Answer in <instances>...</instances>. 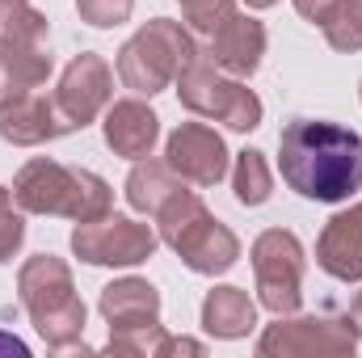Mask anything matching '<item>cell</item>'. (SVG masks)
<instances>
[{"label": "cell", "instance_id": "obj_1", "mask_svg": "<svg viewBox=\"0 0 362 358\" xmlns=\"http://www.w3.org/2000/svg\"><path fill=\"white\" fill-rule=\"evenodd\" d=\"M282 181L316 202H346L362 185V135L337 122L295 118L278 135Z\"/></svg>", "mask_w": 362, "mask_h": 358}, {"label": "cell", "instance_id": "obj_2", "mask_svg": "<svg viewBox=\"0 0 362 358\" xmlns=\"http://www.w3.org/2000/svg\"><path fill=\"white\" fill-rule=\"evenodd\" d=\"M13 202L21 211H34V215H68L76 224H89L110 215L114 207V194L110 185L89 173V169H68L59 161H30L17 181H13Z\"/></svg>", "mask_w": 362, "mask_h": 358}, {"label": "cell", "instance_id": "obj_3", "mask_svg": "<svg viewBox=\"0 0 362 358\" xmlns=\"http://www.w3.org/2000/svg\"><path fill=\"white\" fill-rule=\"evenodd\" d=\"M156 224H160V241L194 274H223V270L236 266V258H240L236 232L223 228L206 211V202L194 190H185V185L156 211Z\"/></svg>", "mask_w": 362, "mask_h": 358}, {"label": "cell", "instance_id": "obj_4", "mask_svg": "<svg viewBox=\"0 0 362 358\" xmlns=\"http://www.w3.org/2000/svg\"><path fill=\"white\" fill-rule=\"evenodd\" d=\"M21 304L34 321V329L47 337L51 350H76L85 333V304L72 287V270L51 253H38L21 266L17 278Z\"/></svg>", "mask_w": 362, "mask_h": 358}, {"label": "cell", "instance_id": "obj_5", "mask_svg": "<svg viewBox=\"0 0 362 358\" xmlns=\"http://www.w3.org/2000/svg\"><path fill=\"white\" fill-rule=\"evenodd\" d=\"M198 51L202 47L194 42L189 30H181L169 17H156L118 51V81L139 97H152V93L169 89Z\"/></svg>", "mask_w": 362, "mask_h": 358}, {"label": "cell", "instance_id": "obj_6", "mask_svg": "<svg viewBox=\"0 0 362 358\" xmlns=\"http://www.w3.org/2000/svg\"><path fill=\"white\" fill-rule=\"evenodd\" d=\"M173 85H177L181 105L194 110L198 118H215L232 131H253L262 122V97L253 89H245L236 76H223L202 51L181 68V76Z\"/></svg>", "mask_w": 362, "mask_h": 358}, {"label": "cell", "instance_id": "obj_7", "mask_svg": "<svg viewBox=\"0 0 362 358\" xmlns=\"http://www.w3.org/2000/svg\"><path fill=\"white\" fill-rule=\"evenodd\" d=\"M101 316L110 321V350L118 354H160V295L144 278H118L101 291Z\"/></svg>", "mask_w": 362, "mask_h": 358}, {"label": "cell", "instance_id": "obj_8", "mask_svg": "<svg viewBox=\"0 0 362 358\" xmlns=\"http://www.w3.org/2000/svg\"><path fill=\"white\" fill-rule=\"evenodd\" d=\"M257 295L274 316H291L303 299V249L286 228H270L253 245Z\"/></svg>", "mask_w": 362, "mask_h": 358}, {"label": "cell", "instance_id": "obj_9", "mask_svg": "<svg viewBox=\"0 0 362 358\" xmlns=\"http://www.w3.org/2000/svg\"><path fill=\"white\" fill-rule=\"evenodd\" d=\"M156 245H160V236L148 224H135L114 211L101 219H89V224H76V232H72V249L89 266H139L156 253Z\"/></svg>", "mask_w": 362, "mask_h": 358}, {"label": "cell", "instance_id": "obj_10", "mask_svg": "<svg viewBox=\"0 0 362 358\" xmlns=\"http://www.w3.org/2000/svg\"><path fill=\"white\" fill-rule=\"evenodd\" d=\"M110 93H114V72H110V64H105L101 55H93V51L76 55V59L68 64L59 89H55V110H59L64 127H68V131L89 127L93 118L110 105Z\"/></svg>", "mask_w": 362, "mask_h": 358}, {"label": "cell", "instance_id": "obj_11", "mask_svg": "<svg viewBox=\"0 0 362 358\" xmlns=\"http://www.w3.org/2000/svg\"><path fill=\"white\" fill-rule=\"evenodd\" d=\"M358 329L350 321H329V316H303V321H282L270 325L257 342V354H354Z\"/></svg>", "mask_w": 362, "mask_h": 358}, {"label": "cell", "instance_id": "obj_12", "mask_svg": "<svg viewBox=\"0 0 362 358\" xmlns=\"http://www.w3.org/2000/svg\"><path fill=\"white\" fill-rule=\"evenodd\" d=\"M165 161L181 181H194V185H215L228 173V148H223L219 131L206 122H181L169 135Z\"/></svg>", "mask_w": 362, "mask_h": 358}, {"label": "cell", "instance_id": "obj_13", "mask_svg": "<svg viewBox=\"0 0 362 358\" xmlns=\"http://www.w3.org/2000/svg\"><path fill=\"white\" fill-rule=\"evenodd\" d=\"M219 72L228 76H253L262 55H266V25L245 17V13H228L211 34H206V51H202Z\"/></svg>", "mask_w": 362, "mask_h": 358}, {"label": "cell", "instance_id": "obj_14", "mask_svg": "<svg viewBox=\"0 0 362 358\" xmlns=\"http://www.w3.org/2000/svg\"><path fill=\"white\" fill-rule=\"evenodd\" d=\"M316 262L325 274L341 278V282H362V202L350 211H337L316 245Z\"/></svg>", "mask_w": 362, "mask_h": 358}, {"label": "cell", "instance_id": "obj_15", "mask_svg": "<svg viewBox=\"0 0 362 358\" xmlns=\"http://www.w3.org/2000/svg\"><path fill=\"white\" fill-rule=\"evenodd\" d=\"M0 135L8 144H21V148H34V144H47V139H59L68 135L59 110H55V97L47 93H25L8 105H0Z\"/></svg>", "mask_w": 362, "mask_h": 358}, {"label": "cell", "instance_id": "obj_16", "mask_svg": "<svg viewBox=\"0 0 362 358\" xmlns=\"http://www.w3.org/2000/svg\"><path fill=\"white\" fill-rule=\"evenodd\" d=\"M156 135H160V118H156L144 101L127 97V101H114V105L105 110V144H110L118 156H127V161L152 156Z\"/></svg>", "mask_w": 362, "mask_h": 358}, {"label": "cell", "instance_id": "obj_17", "mask_svg": "<svg viewBox=\"0 0 362 358\" xmlns=\"http://www.w3.org/2000/svg\"><path fill=\"white\" fill-rule=\"evenodd\" d=\"M51 76L47 42H0V105L42 89Z\"/></svg>", "mask_w": 362, "mask_h": 358}, {"label": "cell", "instance_id": "obj_18", "mask_svg": "<svg viewBox=\"0 0 362 358\" xmlns=\"http://www.w3.org/2000/svg\"><path fill=\"white\" fill-rule=\"evenodd\" d=\"M257 325V308L249 299V291L240 287H215L202 304V329L215 333V337H245L249 329Z\"/></svg>", "mask_w": 362, "mask_h": 358}, {"label": "cell", "instance_id": "obj_19", "mask_svg": "<svg viewBox=\"0 0 362 358\" xmlns=\"http://www.w3.org/2000/svg\"><path fill=\"white\" fill-rule=\"evenodd\" d=\"M181 190L177 173L169 169V161H139L135 169H131V178H127V202L135 207V211H144V215H156L173 194Z\"/></svg>", "mask_w": 362, "mask_h": 358}, {"label": "cell", "instance_id": "obj_20", "mask_svg": "<svg viewBox=\"0 0 362 358\" xmlns=\"http://www.w3.org/2000/svg\"><path fill=\"white\" fill-rule=\"evenodd\" d=\"M0 42H47V17L30 0H0Z\"/></svg>", "mask_w": 362, "mask_h": 358}, {"label": "cell", "instance_id": "obj_21", "mask_svg": "<svg viewBox=\"0 0 362 358\" xmlns=\"http://www.w3.org/2000/svg\"><path fill=\"white\" fill-rule=\"evenodd\" d=\"M232 185H236V198L245 202V207H262L266 198H270L274 190V178H270V165H266V156L262 152H240L236 156V173H232Z\"/></svg>", "mask_w": 362, "mask_h": 358}, {"label": "cell", "instance_id": "obj_22", "mask_svg": "<svg viewBox=\"0 0 362 358\" xmlns=\"http://www.w3.org/2000/svg\"><path fill=\"white\" fill-rule=\"evenodd\" d=\"M320 30H325L329 47H337V51H358L362 47V0H346Z\"/></svg>", "mask_w": 362, "mask_h": 358}, {"label": "cell", "instance_id": "obj_23", "mask_svg": "<svg viewBox=\"0 0 362 358\" xmlns=\"http://www.w3.org/2000/svg\"><path fill=\"white\" fill-rule=\"evenodd\" d=\"M25 241V219L13 211V190L0 185V262H8Z\"/></svg>", "mask_w": 362, "mask_h": 358}, {"label": "cell", "instance_id": "obj_24", "mask_svg": "<svg viewBox=\"0 0 362 358\" xmlns=\"http://www.w3.org/2000/svg\"><path fill=\"white\" fill-rule=\"evenodd\" d=\"M76 8H81V17H85L89 25L110 30V25H122V21L131 17L135 0H76Z\"/></svg>", "mask_w": 362, "mask_h": 358}, {"label": "cell", "instance_id": "obj_25", "mask_svg": "<svg viewBox=\"0 0 362 358\" xmlns=\"http://www.w3.org/2000/svg\"><path fill=\"white\" fill-rule=\"evenodd\" d=\"M181 8H185V21H189L198 34H211L228 13H236L232 0H181Z\"/></svg>", "mask_w": 362, "mask_h": 358}, {"label": "cell", "instance_id": "obj_26", "mask_svg": "<svg viewBox=\"0 0 362 358\" xmlns=\"http://www.w3.org/2000/svg\"><path fill=\"white\" fill-rule=\"evenodd\" d=\"M341 4H346V0H295V8H299L308 21H316V25H325Z\"/></svg>", "mask_w": 362, "mask_h": 358}, {"label": "cell", "instance_id": "obj_27", "mask_svg": "<svg viewBox=\"0 0 362 358\" xmlns=\"http://www.w3.org/2000/svg\"><path fill=\"white\" fill-rule=\"evenodd\" d=\"M0 358H30V346L8 337V333H0Z\"/></svg>", "mask_w": 362, "mask_h": 358}, {"label": "cell", "instance_id": "obj_28", "mask_svg": "<svg viewBox=\"0 0 362 358\" xmlns=\"http://www.w3.org/2000/svg\"><path fill=\"white\" fill-rule=\"evenodd\" d=\"M350 325H354V329L362 333V291L354 295V304H350Z\"/></svg>", "mask_w": 362, "mask_h": 358}, {"label": "cell", "instance_id": "obj_29", "mask_svg": "<svg viewBox=\"0 0 362 358\" xmlns=\"http://www.w3.org/2000/svg\"><path fill=\"white\" fill-rule=\"evenodd\" d=\"M245 4H249V8H270L274 0H245Z\"/></svg>", "mask_w": 362, "mask_h": 358}]
</instances>
